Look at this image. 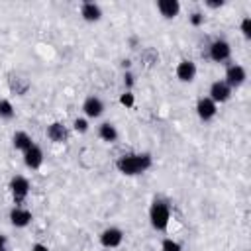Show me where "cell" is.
Masks as SVG:
<instances>
[{
    "instance_id": "7402d4cb",
    "label": "cell",
    "mask_w": 251,
    "mask_h": 251,
    "mask_svg": "<svg viewBox=\"0 0 251 251\" xmlns=\"http://www.w3.org/2000/svg\"><path fill=\"white\" fill-rule=\"evenodd\" d=\"M120 104H122L124 108H133V106H135V96H133V92H131V90H124V92L120 94Z\"/></svg>"
},
{
    "instance_id": "9c48e42d",
    "label": "cell",
    "mask_w": 251,
    "mask_h": 251,
    "mask_svg": "<svg viewBox=\"0 0 251 251\" xmlns=\"http://www.w3.org/2000/svg\"><path fill=\"white\" fill-rule=\"evenodd\" d=\"M82 114L86 120H96L104 114V102L98 98V96H86L84 102H82Z\"/></svg>"
},
{
    "instance_id": "484cf974",
    "label": "cell",
    "mask_w": 251,
    "mask_h": 251,
    "mask_svg": "<svg viewBox=\"0 0 251 251\" xmlns=\"http://www.w3.org/2000/svg\"><path fill=\"white\" fill-rule=\"evenodd\" d=\"M133 82H135L133 73H131V71H126V73H124V84H126V90H131Z\"/></svg>"
},
{
    "instance_id": "4fadbf2b",
    "label": "cell",
    "mask_w": 251,
    "mask_h": 251,
    "mask_svg": "<svg viewBox=\"0 0 251 251\" xmlns=\"http://www.w3.org/2000/svg\"><path fill=\"white\" fill-rule=\"evenodd\" d=\"M45 135H47V139L53 141V143H65V141L69 139V129H67V126H65L63 122H53V124L47 126Z\"/></svg>"
},
{
    "instance_id": "5bb4252c",
    "label": "cell",
    "mask_w": 251,
    "mask_h": 251,
    "mask_svg": "<svg viewBox=\"0 0 251 251\" xmlns=\"http://www.w3.org/2000/svg\"><path fill=\"white\" fill-rule=\"evenodd\" d=\"M80 18L88 24H96L102 20V8L96 2H82L80 4Z\"/></svg>"
},
{
    "instance_id": "ba28073f",
    "label": "cell",
    "mask_w": 251,
    "mask_h": 251,
    "mask_svg": "<svg viewBox=\"0 0 251 251\" xmlns=\"http://www.w3.org/2000/svg\"><path fill=\"white\" fill-rule=\"evenodd\" d=\"M196 73H198V69H196V63L192 59H182L175 67V75L180 82H192L196 78Z\"/></svg>"
},
{
    "instance_id": "ffe728a7",
    "label": "cell",
    "mask_w": 251,
    "mask_h": 251,
    "mask_svg": "<svg viewBox=\"0 0 251 251\" xmlns=\"http://www.w3.org/2000/svg\"><path fill=\"white\" fill-rule=\"evenodd\" d=\"M141 61L145 63V67H151V65H155V63L159 61V53H157L153 47H145V49L141 51Z\"/></svg>"
},
{
    "instance_id": "d6986e66",
    "label": "cell",
    "mask_w": 251,
    "mask_h": 251,
    "mask_svg": "<svg viewBox=\"0 0 251 251\" xmlns=\"http://www.w3.org/2000/svg\"><path fill=\"white\" fill-rule=\"evenodd\" d=\"M16 116L14 104L8 98H0V120H12Z\"/></svg>"
},
{
    "instance_id": "3957f363",
    "label": "cell",
    "mask_w": 251,
    "mask_h": 251,
    "mask_svg": "<svg viewBox=\"0 0 251 251\" xmlns=\"http://www.w3.org/2000/svg\"><path fill=\"white\" fill-rule=\"evenodd\" d=\"M8 188H10V194H12V200L16 202V206H22L25 202V198L29 196L31 184L24 175H16V176L10 178Z\"/></svg>"
},
{
    "instance_id": "9a60e30c",
    "label": "cell",
    "mask_w": 251,
    "mask_h": 251,
    "mask_svg": "<svg viewBox=\"0 0 251 251\" xmlns=\"http://www.w3.org/2000/svg\"><path fill=\"white\" fill-rule=\"evenodd\" d=\"M157 10L165 20H175L180 12V2L178 0H159Z\"/></svg>"
},
{
    "instance_id": "4316f807",
    "label": "cell",
    "mask_w": 251,
    "mask_h": 251,
    "mask_svg": "<svg viewBox=\"0 0 251 251\" xmlns=\"http://www.w3.org/2000/svg\"><path fill=\"white\" fill-rule=\"evenodd\" d=\"M204 4H206V8H212V10H216V8H222L226 2H224V0H206Z\"/></svg>"
},
{
    "instance_id": "277c9868",
    "label": "cell",
    "mask_w": 251,
    "mask_h": 251,
    "mask_svg": "<svg viewBox=\"0 0 251 251\" xmlns=\"http://www.w3.org/2000/svg\"><path fill=\"white\" fill-rule=\"evenodd\" d=\"M208 57L214 63H226L231 57V45L226 39H214L208 45Z\"/></svg>"
},
{
    "instance_id": "ac0fdd59",
    "label": "cell",
    "mask_w": 251,
    "mask_h": 251,
    "mask_svg": "<svg viewBox=\"0 0 251 251\" xmlns=\"http://www.w3.org/2000/svg\"><path fill=\"white\" fill-rule=\"evenodd\" d=\"M27 88H29L27 78H22V76H12L10 78V90L16 92L18 96H24L27 92Z\"/></svg>"
},
{
    "instance_id": "30bf717a",
    "label": "cell",
    "mask_w": 251,
    "mask_h": 251,
    "mask_svg": "<svg viewBox=\"0 0 251 251\" xmlns=\"http://www.w3.org/2000/svg\"><path fill=\"white\" fill-rule=\"evenodd\" d=\"M194 110H196V116H198L202 122H210V120H214L216 114H218V104L212 102L208 96H202V98H198Z\"/></svg>"
},
{
    "instance_id": "f1b7e54d",
    "label": "cell",
    "mask_w": 251,
    "mask_h": 251,
    "mask_svg": "<svg viewBox=\"0 0 251 251\" xmlns=\"http://www.w3.org/2000/svg\"><path fill=\"white\" fill-rule=\"evenodd\" d=\"M0 251H8V241L4 233H0Z\"/></svg>"
},
{
    "instance_id": "7c38bea8",
    "label": "cell",
    "mask_w": 251,
    "mask_h": 251,
    "mask_svg": "<svg viewBox=\"0 0 251 251\" xmlns=\"http://www.w3.org/2000/svg\"><path fill=\"white\" fill-rule=\"evenodd\" d=\"M24 155V165L27 167V169H31V171H37L41 165H43V149L37 145V143H33L27 151H24L22 153Z\"/></svg>"
},
{
    "instance_id": "f546056e",
    "label": "cell",
    "mask_w": 251,
    "mask_h": 251,
    "mask_svg": "<svg viewBox=\"0 0 251 251\" xmlns=\"http://www.w3.org/2000/svg\"><path fill=\"white\" fill-rule=\"evenodd\" d=\"M129 43H131V49H135V45H137V37H131Z\"/></svg>"
},
{
    "instance_id": "e0dca14e",
    "label": "cell",
    "mask_w": 251,
    "mask_h": 251,
    "mask_svg": "<svg viewBox=\"0 0 251 251\" xmlns=\"http://www.w3.org/2000/svg\"><path fill=\"white\" fill-rule=\"evenodd\" d=\"M12 145H14V149H18V151H27L31 145H33V139H31V135L27 133V131H16L14 135H12Z\"/></svg>"
},
{
    "instance_id": "83f0119b",
    "label": "cell",
    "mask_w": 251,
    "mask_h": 251,
    "mask_svg": "<svg viewBox=\"0 0 251 251\" xmlns=\"http://www.w3.org/2000/svg\"><path fill=\"white\" fill-rule=\"evenodd\" d=\"M29 251H51V249H49L47 245H43V243H33Z\"/></svg>"
},
{
    "instance_id": "44dd1931",
    "label": "cell",
    "mask_w": 251,
    "mask_h": 251,
    "mask_svg": "<svg viewBox=\"0 0 251 251\" xmlns=\"http://www.w3.org/2000/svg\"><path fill=\"white\" fill-rule=\"evenodd\" d=\"M161 251H182V245L173 237H165L161 241Z\"/></svg>"
},
{
    "instance_id": "8992f818",
    "label": "cell",
    "mask_w": 251,
    "mask_h": 251,
    "mask_svg": "<svg viewBox=\"0 0 251 251\" xmlns=\"http://www.w3.org/2000/svg\"><path fill=\"white\" fill-rule=\"evenodd\" d=\"M247 80V71L243 65H237V63H231L227 69H226V76H224V82L233 90V88H239L243 82Z\"/></svg>"
},
{
    "instance_id": "6da1fadb",
    "label": "cell",
    "mask_w": 251,
    "mask_h": 251,
    "mask_svg": "<svg viewBox=\"0 0 251 251\" xmlns=\"http://www.w3.org/2000/svg\"><path fill=\"white\" fill-rule=\"evenodd\" d=\"M153 165L151 153H126L116 159V169L126 176H137L149 171Z\"/></svg>"
},
{
    "instance_id": "d4e9b609",
    "label": "cell",
    "mask_w": 251,
    "mask_h": 251,
    "mask_svg": "<svg viewBox=\"0 0 251 251\" xmlns=\"http://www.w3.org/2000/svg\"><path fill=\"white\" fill-rule=\"evenodd\" d=\"M73 129H75L76 133H86V131H88V120H86V118H76V120L73 122Z\"/></svg>"
},
{
    "instance_id": "5b68a950",
    "label": "cell",
    "mask_w": 251,
    "mask_h": 251,
    "mask_svg": "<svg viewBox=\"0 0 251 251\" xmlns=\"http://www.w3.org/2000/svg\"><path fill=\"white\" fill-rule=\"evenodd\" d=\"M98 241L106 249H116V247H120L124 243V231L120 227H116V226L104 227L100 231V235H98Z\"/></svg>"
},
{
    "instance_id": "52a82bcc",
    "label": "cell",
    "mask_w": 251,
    "mask_h": 251,
    "mask_svg": "<svg viewBox=\"0 0 251 251\" xmlns=\"http://www.w3.org/2000/svg\"><path fill=\"white\" fill-rule=\"evenodd\" d=\"M231 88L224 82V78L222 80H214L212 84H210V90H208V98L212 100V102H216V104H224V102H227L229 98H231Z\"/></svg>"
},
{
    "instance_id": "2e32d148",
    "label": "cell",
    "mask_w": 251,
    "mask_h": 251,
    "mask_svg": "<svg viewBox=\"0 0 251 251\" xmlns=\"http://www.w3.org/2000/svg\"><path fill=\"white\" fill-rule=\"evenodd\" d=\"M98 137L104 141V143H116L118 141V129L112 122H102L98 126Z\"/></svg>"
},
{
    "instance_id": "603a6c76",
    "label": "cell",
    "mask_w": 251,
    "mask_h": 251,
    "mask_svg": "<svg viewBox=\"0 0 251 251\" xmlns=\"http://www.w3.org/2000/svg\"><path fill=\"white\" fill-rule=\"evenodd\" d=\"M188 22H190V25H194V27H200V25H204V22H206V16H204V12H192L190 16H188Z\"/></svg>"
},
{
    "instance_id": "8fae6325",
    "label": "cell",
    "mask_w": 251,
    "mask_h": 251,
    "mask_svg": "<svg viewBox=\"0 0 251 251\" xmlns=\"http://www.w3.org/2000/svg\"><path fill=\"white\" fill-rule=\"evenodd\" d=\"M10 224L14 226V227H18V229H24V227H27L29 224H31V220H33V216H31V212L27 210V208H24V206H14L12 210H10Z\"/></svg>"
},
{
    "instance_id": "cb8c5ba5",
    "label": "cell",
    "mask_w": 251,
    "mask_h": 251,
    "mask_svg": "<svg viewBox=\"0 0 251 251\" xmlns=\"http://www.w3.org/2000/svg\"><path fill=\"white\" fill-rule=\"evenodd\" d=\"M239 31L245 39H251V16H245L239 24Z\"/></svg>"
},
{
    "instance_id": "7a4b0ae2",
    "label": "cell",
    "mask_w": 251,
    "mask_h": 251,
    "mask_svg": "<svg viewBox=\"0 0 251 251\" xmlns=\"http://www.w3.org/2000/svg\"><path fill=\"white\" fill-rule=\"evenodd\" d=\"M171 222V206L163 198H155L149 206V224L155 231H165Z\"/></svg>"
}]
</instances>
